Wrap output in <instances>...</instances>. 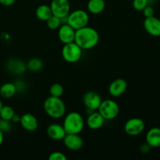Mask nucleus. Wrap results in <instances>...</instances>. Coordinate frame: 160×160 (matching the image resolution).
<instances>
[{"instance_id": "obj_1", "label": "nucleus", "mask_w": 160, "mask_h": 160, "mask_svg": "<svg viewBox=\"0 0 160 160\" xmlns=\"http://www.w3.org/2000/svg\"><path fill=\"white\" fill-rule=\"evenodd\" d=\"M99 42V34L93 28L86 26L76 30L74 42L82 50H89L96 46Z\"/></svg>"}, {"instance_id": "obj_2", "label": "nucleus", "mask_w": 160, "mask_h": 160, "mask_svg": "<svg viewBox=\"0 0 160 160\" xmlns=\"http://www.w3.org/2000/svg\"><path fill=\"white\" fill-rule=\"evenodd\" d=\"M45 113L53 119H60L66 115L67 107L64 102L59 97L51 96L46 98L43 104Z\"/></svg>"}, {"instance_id": "obj_3", "label": "nucleus", "mask_w": 160, "mask_h": 160, "mask_svg": "<svg viewBox=\"0 0 160 160\" xmlns=\"http://www.w3.org/2000/svg\"><path fill=\"white\" fill-rule=\"evenodd\" d=\"M63 126L67 134H80L84 130V120L78 112H70L64 116Z\"/></svg>"}, {"instance_id": "obj_4", "label": "nucleus", "mask_w": 160, "mask_h": 160, "mask_svg": "<svg viewBox=\"0 0 160 160\" xmlns=\"http://www.w3.org/2000/svg\"><path fill=\"white\" fill-rule=\"evenodd\" d=\"M89 15L84 9H76L70 12L67 17V23L76 30L88 26Z\"/></svg>"}, {"instance_id": "obj_5", "label": "nucleus", "mask_w": 160, "mask_h": 160, "mask_svg": "<svg viewBox=\"0 0 160 160\" xmlns=\"http://www.w3.org/2000/svg\"><path fill=\"white\" fill-rule=\"evenodd\" d=\"M82 51L81 47L73 42L70 43L64 44L62 48V56L64 60L70 63H74L78 62L82 56Z\"/></svg>"}, {"instance_id": "obj_6", "label": "nucleus", "mask_w": 160, "mask_h": 160, "mask_svg": "<svg viewBox=\"0 0 160 160\" xmlns=\"http://www.w3.org/2000/svg\"><path fill=\"white\" fill-rule=\"evenodd\" d=\"M98 112L106 120H112L117 118L120 112V107L117 102L112 99L102 101L98 109Z\"/></svg>"}, {"instance_id": "obj_7", "label": "nucleus", "mask_w": 160, "mask_h": 160, "mask_svg": "<svg viewBox=\"0 0 160 160\" xmlns=\"http://www.w3.org/2000/svg\"><path fill=\"white\" fill-rule=\"evenodd\" d=\"M145 123L142 119L138 117H133L129 119L124 124V131L127 134L131 137L139 135L144 131Z\"/></svg>"}, {"instance_id": "obj_8", "label": "nucleus", "mask_w": 160, "mask_h": 160, "mask_svg": "<svg viewBox=\"0 0 160 160\" xmlns=\"http://www.w3.org/2000/svg\"><path fill=\"white\" fill-rule=\"evenodd\" d=\"M50 8L52 15L62 19L70 12V4L69 0H52Z\"/></svg>"}, {"instance_id": "obj_9", "label": "nucleus", "mask_w": 160, "mask_h": 160, "mask_svg": "<svg viewBox=\"0 0 160 160\" xmlns=\"http://www.w3.org/2000/svg\"><path fill=\"white\" fill-rule=\"evenodd\" d=\"M102 101V100L99 94L92 91L86 92L83 96V103L84 106L92 112L98 110Z\"/></svg>"}, {"instance_id": "obj_10", "label": "nucleus", "mask_w": 160, "mask_h": 160, "mask_svg": "<svg viewBox=\"0 0 160 160\" xmlns=\"http://www.w3.org/2000/svg\"><path fill=\"white\" fill-rule=\"evenodd\" d=\"M62 141L66 148L71 151L80 150L84 145V141L79 134H67Z\"/></svg>"}, {"instance_id": "obj_11", "label": "nucleus", "mask_w": 160, "mask_h": 160, "mask_svg": "<svg viewBox=\"0 0 160 160\" xmlns=\"http://www.w3.org/2000/svg\"><path fill=\"white\" fill-rule=\"evenodd\" d=\"M75 31L72 27L67 23H62L58 29V37L60 42L63 44L74 42Z\"/></svg>"}, {"instance_id": "obj_12", "label": "nucleus", "mask_w": 160, "mask_h": 160, "mask_svg": "<svg viewBox=\"0 0 160 160\" xmlns=\"http://www.w3.org/2000/svg\"><path fill=\"white\" fill-rule=\"evenodd\" d=\"M144 28L145 31L153 37L160 36V20L156 17H147L143 23Z\"/></svg>"}, {"instance_id": "obj_13", "label": "nucleus", "mask_w": 160, "mask_h": 160, "mask_svg": "<svg viewBox=\"0 0 160 160\" xmlns=\"http://www.w3.org/2000/svg\"><path fill=\"white\" fill-rule=\"evenodd\" d=\"M128 88V83L123 78L114 80L109 86V93L112 97H119L125 93Z\"/></svg>"}, {"instance_id": "obj_14", "label": "nucleus", "mask_w": 160, "mask_h": 160, "mask_svg": "<svg viewBox=\"0 0 160 160\" xmlns=\"http://www.w3.org/2000/svg\"><path fill=\"white\" fill-rule=\"evenodd\" d=\"M20 125L27 131L33 132L35 131L38 128V121L37 118L33 114L26 112L20 116Z\"/></svg>"}, {"instance_id": "obj_15", "label": "nucleus", "mask_w": 160, "mask_h": 160, "mask_svg": "<svg viewBox=\"0 0 160 160\" xmlns=\"http://www.w3.org/2000/svg\"><path fill=\"white\" fill-rule=\"evenodd\" d=\"M47 135L55 141H61L67 134L63 126L59 123H52L47 128Z\"/></svg>"}, {"instance_id": "obj_16", "label": "nucleus", "mask_w": 160, "mask_h": 160, "mask_svg": "<svg viewBox=\"0 0 160 160\" xmlns=\"http://www.w3.org/2000/svg\"><path fill=\"white\" fill-rule=\"evenodd\" d=\"M105 120H106L98 112V111H93L88 117L86 123H87V126L90 129L98 130L101 128H102V126L105 123Z\"/></svg>"}, {"instance_id": "obj_17", "label": "nucleus", "mask_w": 160, "mask_h": 160, "mask_svg": "<svg viewBox=\"0 0 160 160\" xmlns=\"http://www.w3.org/2000/svg\"><path fill=\"white\" fill-rule=\"evenodd\" d=\"M146 143L151 148H158L160 146V128H152L147 132L145 137Z\"/></svg>"}, {"instance_id": "obj_18", "label": "nucleus", "mask_w": 160, "mask_h": 160, "mask_svg": "<svg viewBox=\"0 0 160 160\" xmlns=\"http://www.w3.org/2000/svg\"><path fill=\"white\" fill-rule=\"evenodd\" d=\"M7 68L14 74H20L26 70V65L18 59H9L7 62Z\"/></svg>"}, {"instance_id": "obj_19", "label": "nucleus", "mask_w": 160, "mask_h": 160, "mask_svg": "<svg viewBox=\"0 0 160 160\" xmlns=\"http://www.w3.org/2000/svg\"><path fill=\"white\" fill-rule=\"evenodd\" d=\"M88 10L92 14H99L104 11L106 8L105 0H89L87 5Z\"/></svg>"}, {"instance_id": "obj_20", "label": "nucleus", "mask_w": 160, "mask_h": 160, "mask_svg": "<svg viewBox=\"0 0 160 160\" xmlns=\"http://www.w3.org/2000/svg\"><path fill=\"white\" fill-rule=\"evenodd\" d=\"M35 15L39 20L46 22V20L52 16V12L50 6L42 4L37 7L35 10Z\"/></svg>"}, {"instance_id": "obj_21", "label": "nucleus", "mask_w": 160, "mask_h": 160, "mask_svg": "<svg viewBox=\"0 0 160 160\" xmlns=\"http://www.w3.org/2000/svg\"><path fill=\"white\" fill-rule=\"evenodd\" d=\"M17 93V88L14 83H5L0 87V95L4 98H10Z\"/></svg>"}, {"instance_id": "obj_22", "label": "nucleus", "mask_w": 160, "mask_h": 160, "mask_svg": "<svg viewBox=\"0 0 160 160\" xmlns=\"http://www.w3.org/2000/svg\"><path fill=\"white\" fill-rule=\"evenodd\" d=\"M26 67L30 71L38 72L42 70L43 67V62L38 58H32L27 62Z\"/></svg>"}, {"instance_id": "obj_23", "label": "nucleus", "mask_w": 160, "mask_h": 160, "mask_svg": "<svg viewBox=\"0 0 160 160\" xmlns=\"http://www.w3.org/2000/svg\"><path fill=\"white\" fill-rule=\"evenodd\" d=\"M14 115H15V111L13 108L9 106H2L0 110V118L11 121Z\"/></svg>"}, {"instance_id": "obj_24", "label": "nucleus", "mask_w": 160, "mask_h": 160, "mask_svg": "<svg viewBox=\"0 0 160 160\" xmlns=\"http://www.w3.org/2000/svg\"><path fill=\"white\" fill-rule=\"evenodd\" d=\"M64 88L62 85L59 83H54L51 85L49 88V93L51 96L54 97H59L61 98L62 95H63Z\"/></svg>"}, {"instance_id": "obj_25", "label": "nucleus", "mask_w": 160, "mask_h": 160, "mask_svg": "<svg viewBox=\"0 0 160 160\" xmlns=\"http://www.w3.org/2000/svg\"><path fill=\"white\" fill-rule=\"evenodd\" d=\"M46 24L48 28L51 30H57L62 25V20L60 18L52 15L50 18L46 20Z\"/></svg>"}, {"instance_id": "obj_26", "label": "nucleus", "mask_w": 160, "mask_h": 160, "mask_svg": "<svg viewBox=\"0 0 160 160\" xmlns=\"http://www.w3.org/2000/svg\"><path fill=\"white\" fill-rule=\"evenodd\" d=\"M132 5L135 10L142 11L148 6V2L147 0H134Z\"/></svg>"}, {"instance_id": "obj_27", "label": "nucleus", "mask_w": 160, "mask_h": 160, "mask_svg": "<svg viewBox=\"0 0 160 160\" xmlns=\"http://www.w3.org/2000/svg\"><path fill=\"white\" fill-rule=\"evenodd\" d=\"M11 128H12V123L10 120L0 119V131H2L3 133H6L11 131Z\"/></svg>"}, {"instance_id": "obj_28", "label": "nucleus", "mask_w": 160, "mask_h": 160, "mask_svg": "<svg viewBox=\"0 0 160 160\" xmlns=\"http://www.w3.org/2000/svg\"><path fill=\"white\" fill-rule=\"evenodd\" d=\"M49 160H67V157L61 152H53L48 156Z\"/></svg>"}, {"instance_id": "obj_29", "label": "nucleus", "mask_w": 160, "mask_h": 160, "mask_svg": "<svg viewBox=\"0 0 160 160\" xmlns=\"http://www.w3.org/2000/svg\"><path fill=\"white\" fill-rule=\"evenodd\" d=\"M142 12H143V15L145 16V18L153 17L155 14L154 9H153L152 6H151L150 5H148V6L142 10Z\"/></svg>"}, {"instance_id": "obj_30", "label": "nucleus", "mask_w": 160, "mask_h": 160, "mask_svg": "<svg viewBox=\"0 0 160 160\" xmlns=\"http://www.w3.org/2000/svg\"><path fill=\"white\" fill-rule=\"evenodd\" d=\"M16 85V88H17V92H23L25 90V83L21 81H17L16 83H14Z\"/></svg>"}, {"instance_id": "obj_31", "label": "nucleus", "mask_w": 160, "mask_h": 160, "mask_svg": "<svg viewBox=\"0 0 160 160\" xmlns=\"http://www.w3.org/2000/svg\"><path fill=\"white\" fill-rule=\"evenodd\" d=\"M150 148H151V147H150L148 144L145 143L143 144V145L140 147V151L141 152L143 153V154H146V153H148V152L150 151Z\"/></svg>"}, {"instance_id": "obj_32", "label": "nucleus", "mask_w": 160, "mask_h": 160, "mask_svg": "<svg viewBox=\"0 0 160 160\" xmlns=\"http://www.w3.org/2000/svg\"><path fill=\"white\" fill-rule=\"evenodd\" d=\"M16 0H0V4L5 6H10L14 4Z\"/></svg>"}, {"instance_id": "obj_33", "label": "nucleus", "mask_w": 160, "mask_h": 160, "mask_svg": "<svg viewBox=\"0 0 160 160\" xmlns=\"http://www.w3.org/2000/svg\"><path fill=\"white\" fill-rule=\"evenodd\" d=\"M20 116L17 115V114L15 113V115L12 117V120H11V122H12V123H20Z\"/></svg>"}, {"instance_id": "obj_34", "label": "nucleus", "mask_w": 160, "mask_h": 160, "mask_svg": "<svg viewBox=\"0 0 160 160\" xmlns=\"http://www.w3.org/2000/svg\"><path fill=\"white\" fill-rule=\"evenodd\" d=\"M4 133L2 131H0V146L2 145V144L3 143V140H4Z\"/></svg>"}, {"instance_id": "obj_35", "label": "nucleus", "mask_w": 160, "mask_h": 160, "mask_svg": "<svg viewBox=\"0 0 160 160\" xmlns=\"http://www.w3.org/2000/svg\"><path fill=\"white\" fill-rule=\"evenodd\" d=\"M147 1H148V5H150V4H151V3H152L153 2H154V0H147Z\"/></svg>"}, {"instance_id": "obj_36", "label": "nucleus", "mask_w": 160, "mask_h": 160, "mask_svg": "<svg viewBox=\"0 0 160 160\" xmlns=\"http://www.w3.org/2000/svg\"><path fill=\"white\" fill-rule=\"evenodd\" d=\"M2 101L1 100H0V110H1V109H2Z\"/></svg>"}]
</instances>
